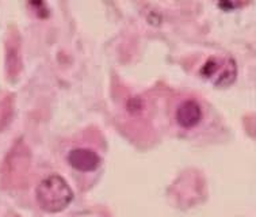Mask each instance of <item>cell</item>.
I'll use <instances>...</instances> for the list:
<instances>
[{
  "instance_id": "1",
  "label": "cell",
  "mask_w": 256,
  "mask_h": 217,
  "mask_svg": "<svg viewBox=\"0 0 256 217\" xmlns=\"http://www.w3.org/2000/svg\"><path fill=\"white\" fill-rule=\"evenodd\" d=\"M37 201L45 212L58 213L74 199V191L66 180L58 174H52L40 182L37 187Z\"/></svg>"
},
{
  "instance_id": "4",
  "label": "cell",
  "mask_w": 256,
  "mask_h": 217,
  "mask_svg": "<svg viewBox=\"0 0 256 217\" xmlns=\"http://www.w3.org/2000/svg\"><path fill=\"white\" fill-rule=\"evenodd\" d=\"M200 120H202V109L196 101L188 99L178 106L176 121L183 128H192L200 124Z\"/></svg>"
},
{
  "instance_id": "2",
  "label": "cell",
  "mask_w": 256,
  "mask_h": 217,
  "mask_svg": "<svg viewBox=\"0 0 256 217\" xmlns=\"http://www.w3.org/2000/svg\"><path fill=\"white\" fill-rule=\"evenodd\" d=\"M238 68L232 57H210L200 70V75L218 87H226L236 79Z\"/></svg>"
},
{
  "instance_id": "3",
  "label": "cell",
  "mask_w": 256,
  "mask_h": 217,
  "mask_svg": "<svg viewBox=\"0 0 256 217\" xmlns=\"http://www.w3.org/2000/svg\"><path fill=\"white\" fill-rule=\"evenodd\" d=\"M68 162L74 170L82 172L95 171L100 166V157L94 149L88 148H76L68 155Z\"/></svg>"
}]
</instances>
